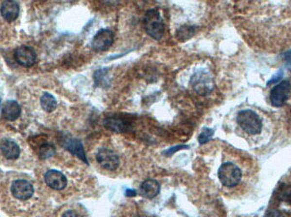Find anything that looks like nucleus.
<instances>
[{
  "label": "nucleus",
  "instance_id": "13",
  "mask_svg": "<svg viewBox=\"0 0 291 217\" xmlns=\"http://www.w3.org/2000/svg\"><path fill=\"white\" fill-rule=\"evenodd\" d=\"M103 125L107 130L116 133L126 132L131 129L130 122L118 115H110L106 117L103 121Z\"/></svg>",
  "mask_w": 291,
  "mask_h": 217
},
{
  "label": "nucleus",
  "instance_id": "20",
  "mask_svg": "<svg viewBox=\"0 0 291 217\" xmlns=\"http://www.w3.org/2000/svg\"><path fill=\"white\" fill-rule=\"evenodd\" d=\"M40 105L45 111L51 113L57 107V101L53 95L49 93H45L40 98Z\"/></svg>",
  "mask_w": 291,
  "mask_h": 217
},
{
  "label": "nucleus",
  "instance_id": "21",
  "mask_svg": "<svg viewBox=\"0 0 291 217\" xmlns=\"http://www.w3.org/2000/svg\"><path fill=\"white\" fill-rule=\"evenodd\" d=\"M196 31H197V27L189 26V25H184L177 29L175 32V37L179 41L185 42L194 36Z\"/></svg>",
  "mask_w": 291,
  "mask_h": 217
},
{
  "label": "nucleus",
  "instance_id": "16",
  "mask_svg": "<svg viewBox=\"0 0 291 217\" xmlns=\"http://www.w3.org/2000/svg\"><path fill=\"white\" fill-rule=\"evenodd\" d=\"M0 13L6 21L13 22L19 16L20 7L16 1H4L1 4Z\"/></svg>",
  "mask_w": 291,
  "mask_h": 217
},
{
  "label": "nucleus",
  "instance_id": "8",
  "mask_svg": "<svg viewBox=\"0 0 291 217\" xmlns=\"http://www.w3.org/2000/svg\"><path fill=\"white\" fill-rule=\"evenodd\" d=\"M96 161L103 169L115 170L120 166V157L116 153L106 148L100 149L96 155Z\"/></svg>",
  "mask_w": 291,
  "mask_h": 217
},
{
  "label": "nucleus",
  "instance_id": "28",
  "mask_svg": "<svg viewBox=\"0 0 291 217\" xmlns=\"http://www.w3.org/2000/svg\"><path fill=\"white\" fill-rule=\"evenodd\" d=\"M0 107H1V98H0Z\"/></svg>",
  "mask_w": 291,
  "mask_h": 217
},
{
  "label": "nucleus",
  "instance_id": "25",
  "mask_svg": "<svg viewBox=\"0 0 291 217\" xmlns=\"http://www.w3.org/2000/svg\"><path fill=\"white\" fill-rule=\"evenodd\" d=\"M266 217H287L284 216V214L281 213L280 211H278L277 210H274V209H271V210L267 211V216Z\"/></svg>",
  "mask_w": 291,
  "mask_h": 217
},
{
  "label": "nucleus",
  "instance_id": "4",
  "mask_svg": "<svg viewBox=\"0 0 291 217\" xmlns=\"http://www.w3.org/2000/svg\"><path fill=\"white\" fill-rule=\"evenodd\" d=\"M272 209L278 210L285 217H291V177L281 182L274 191L272 202Z\"/></svg>",
  "mask_w": 291,
  "mask_h": 217
},
{
  "label": "nucleus",
  "instance_id": "19",
  "mask_svg": "<svg viewBox=\"0 0 291 217\" xmlns=\"http://www.w3.org/2000/svg\"><path fill=\"white\" fill-rule=\"evenodd\" d=\"M108 69H99L94 73V80L97 87L107 88L111 83Z\"/></svg>",
  "mask_w": 291,
  "mask_h": 217
},
{
  "label": "nucleus",
  "instance_id": "5",
  "mask_svg": "<svg viewBox=\"0 0 291 217\" xmlns=\"http://www.w3.org/2000/svg\"><path fill=\"white\" fill-rule=\"evenodd\" d=\"M192 89L201 96H207L215 88V79L213 74L207 69H200L194 72L191 80Z\"/></svg>",
  "mask_w": 291,
  "mask_h": 217
},
{
  "label": "nucleus",
  "instance_id": "18",
  "mask_svg": "<svg viewBox=\"0 0 291 217\" xmlns=\"http://www.w3.org/2000/svg\"><path fill=\"white\" fill-rule=\"evenodd\" d=\"M21 112V106L15 100H8L7 102H5L2 109L4 118L10 122L17 120L20 117Z\"/></svg>",
  "mask_w": 291,
  "mask_h": 217
},
{
  "label": "nucleus",
  "instance_id": "22",
  "mask_svg": "<svg viewBox=\"0 0 291 217\" xmlns=\"http://www.w3.org/2000/svg\"><path fill=\"white\" fill-rule=\"evenodd\" d=\"M55 154V148L54 144L51 142H42L40 146L38 147V155L40 159H46L51 158Z\"/></svg>",
  "mask_w": 291,
  "mask_h": 217
},
{
  "label": "nucleus",
  "instance_id": "12",
  "mask_svg": "<svg viewBox=\"0 0 291 217\" xmlns=\"http://www.w3.org/2000/svg\"><path fill=\"white\" fill-rule=\"evenodd\" d=\"M61 143H62V147L71 153L72 155L77 156L87 165L89 164L87 157H86L84 146L79 139L64 137L61 141Z\"/></svg>",
  "mask_w": 291,
  "mask_h": 217
},
{
  "label": "nucleus",
  "instance_id": "6",
  "mask_svg": "<svg viewBox=\"0 0 291 217\" xmlns=\"http://www.w3.org/2000/svg\"><path fill=\"white\" fill-rule=\"evenodd\" d=\"M147 33L156 40H160L165 33V22L159 11L156 9L148 10L143 18Z\"/></svg>",
  "mask_w": 291,
  "mask_h": 217
},
{
  "label": "nucleus",
  "instance_id": "14",
  "mask_svg": "<svg viewBox=\"0 0 291 217\" xmlns=\"http://www.w3.org/2000/svg\"><path fill=\"white\" fill-rule=\"evenodd\" d=\"M45 183L54 190H62L68 184V179L64 174L56 170H49L45 175Z\"/></svg>",
  "mask_w": 291,
  "mask_h": 217
},
{
  "label": "nucleus",
  "instance_id": "9",
  "mask_svg": "<svg viewBox=\"0 0 291 217\" xmlns=\"http://www.w3.org/2000/svg\"><path fill=\"white\" fill-rule=\"evenodd\" d=\"M114 34L108 29L101 30L93 37L91 47L96 52H104L109 48L113 44Z\"/></svg>",
  "mask_w": 291,
  "mask_h": 217
},
{
  "label": "nucleus",
  "instance_id": "24",
  "mask_svg": "<svg viewBox=\"0 0 291 217\" xmlns=\"http://www.w3.org/2000/svg\"><path fill=\"white\" fill-rule=\"evenodd\" d=\"M189 149L188 145H184V144H181V145L175 146V147H171V148H170V149H166L164 151V155L165 156H171L172 155H174L175 153L178 152L180 150H182V149Z\"/></svg>",
  "mask_w": 291,
  "mask_h": 217
},
{
  "label": "nucleus",
  "instance_id": "7",
  "mask_svg": "<svg viewBox=\"0 0 291 217\" xmlns=\"http://www.w3.org/2000/svg\"><path fill=\"white\" fill-rule=\"evenodd\" d=\"M291 85L290 81H281L279 84L275 86L270 93L271 105L274 107H282L290 97Z\"/></svg>",
  "mask_w": 291,
  "mask_h": 217
},
{
  "label": "nucleus",
  "instance_id": "2",
  "mask_svg": "<svg viewBox=\"0 0 291 217\" xmlns=\"http://www.w3.org/2000/svg\"><path fill=\"white\" fill-rule=\"evenodd\" d=\"M238 129L255 148L260 147L270 141L273 135V123L260 108H241L235 118Z\"/></svg>",
  "mask_w": 291,
  "mask_h": 217
},
{
  "label": "nucleus",
  "instance_id": "23",
  "mask_svg": "<svg viewBox=\"0 0 291 217\" xmlns=\"http://www.w3.org/2000/svg\"><path fill=\"white\" fill-rule=\"evenodd\" d=\"M215 133V131L211 128L205 127L203 129L202 132L199 136V144H205L207 142H209L212 139L213 135Z\"/></svg>",
  "mask_w": 291,
  "mask_h": 217
},
{
  "label": "nucleus",
  "instance_id": "11",
  "mask_svg": "<svg viewBox=\"0 0 291 217\" xmlns=\"http://www.w3.org/2000/svg\"><path fill=\"white\" fill-rule=\"evenodd\" d=\"M12 195L19 200H28L34 195V189L27 180H17L11 185Z\"/></svg>",
  "mask_w": 291,
  "mask_h": 217
},
{
  "label": "nucleus",
  "instance_id": "1",
  "mask_svg": "<svg viewBox=\"0 0 291 217\" xmlns=\"http://www.w3.org/2000/svg\"><path fill=\"white\" fill-rule=\"evenodd\" d=\"M250 42L259 50L277 52L291 45V1L250 2Z\"/></svg>",
  "mask_w": 291,
  "mask_h": 217
},
{
  "label": "nucleus",
  "instance_id": "3",
  "mask_svg": "<svg viewBox=\"0 0 291 217\" xmlns=\"http://www.w3.org/2000/svg\"><path fill=\"white\" fill-rule=\"evenodd\" d=\"M257 165L250 157H246L241 163L226 161L218 170V178L222 185L227 188L248 186L254 177H257Z\"/></svg>",
  "mask_w": 291,
  "mask_h": 217
},
{
  "label": "nucleus",
  "instance_id": "27",
  "mask_svg": "<svg viewBox=\"0 0 291 217\" xmlns=\"http://www.w3.org/2000/svg\"><path fill=\"white\" fill-rule=\"evenodd\" d=\"M137 193L136 192V190L134 189H127L125 191V195L127 197H135L137 195Z\"/></svg>",
  "mask_w": 291,
  "mask_h": 217
},
{
  "label": "nucleus",
  "instance_id": "26",
  "mask_svg": "<svg viewBox=\"0 0 291 217\" xmlns=\"http://www.w3.org/2000/svg\"><path fill=\"white\" fill-rule=\"evenodd\" d=\"M62 217H82L79 213H77L74 210H67L62 214Z\"/></svg>",
  "mask_w": 291,
  "mask_h": 217
},
{
  "label": "nucleus",
  "instance_id": "10",
  "mask_svg": "<svg viewBox=\"0 0 291 217\" xmlns=\"http://www.w3.org/2000/svg\"><path fill=\"white\" fill-rule=\"evenodd\" d=\"M14 57L18 64L24 67H31L36 62L37 54L34 47L22 45L17 47L15 50Z\"/></svg>",
  "mask_w": 291,
  "mask_h": 217
},
{
  "label": "nucleus",
  "instance_id": "15",
  "mask_svg": "<svg viewBox=\"0 0 291 217\" xmlns=\"http://www.w3.org/2000/svg\"><path fill=\"white\" fill-rule=\"evenodd\" d=\"M0 151L10 160L17 159L21 155V149L17 143L9 139H3L0 141Z\"/></svg>",
  "mask_w": 291,
  "mask_h": 217
},
{
  "label": "nucleus",
  "instance_id": "17",
  "mask_svg": "<svg viewBox=\"0 0 291 217\" xmlns=\"http://www.w3.org/2000/svg\"><path fill=\"white\" fill-rule=\"evenodd\" d=\"M160 192V184L154 179H148L144 181L140 186V193L141 196L147 199H153L157 196Z\"/></svg>",
  "mask_w": 291,
  "mask_h": 217
}]
</instances>
